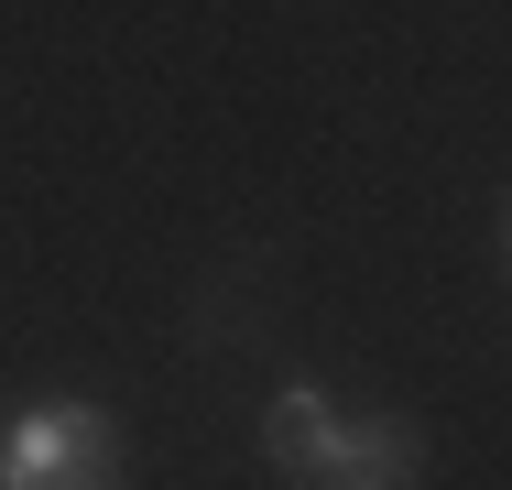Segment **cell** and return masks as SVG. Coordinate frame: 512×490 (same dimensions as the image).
I'll list each match as a JSON object with an SVG mask.
<instances>
[{"label": "cell", "mask_w": 512, "mask_h": 490, "mask_svg": "<svg viewBox=\"0 0 512 490\" xmlns=\"http://www.w3.org/2000/svg\"><path fill=\"white\" fill-rule=\"evenodd\" d=\"M0 490H120V425L88 392H44L0 414Z\"/></svg>", "instance_id": "obj_1"}, {"label": "cell", "mask_w": 512, "mask_h": 490, "mask_svg": "<svg viewBox=\"0 0 512 490\" xmlns=\"http://www.w3.org/2000/svg\"><path fill=\"white\" fill-rule=\"evenodd\" d=\"M338 447H349V414L327 403L316 382H284L273 403H262V458L284 469V480H338Z\"/></svg>", "instance_id": "obj_2"}, {"label": "cell", "mask_w": 512, "mask_h": 490, "mask_svg": "<svg viewBox=\"0 0 512 490\" xmlns=\"http://www.w3.org/2000/svg\"><path fill=\"white\" fill-rule=\"evenodd\" d=\"M327 490H414V480H327Z\"/></svg>", "instance_id": "obj_3"}, {"label": "cell", "mask_w": 512, "mask_h": 490, "mask_svg": "<svg viewBox=\"0 0 512 490\" xmlns=\"http://www.w3.org/2000/svg\"><path fill=\"white\" fill-rule=\"evenodd\" d=\"M502 251H512V207H502Z\"/></svg>", "instance_id": "obj_4"}]
</instances>
